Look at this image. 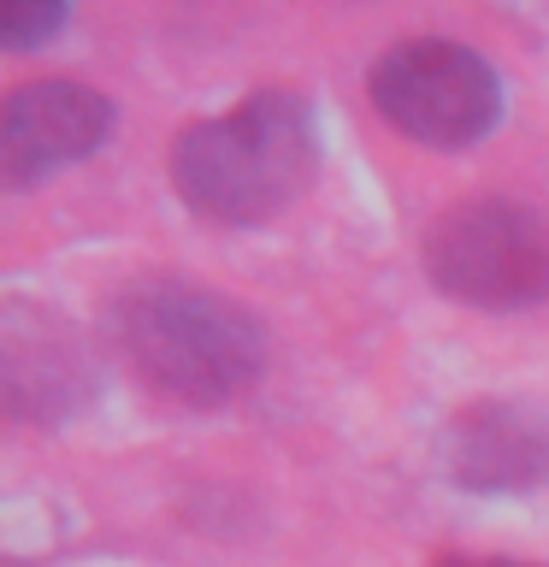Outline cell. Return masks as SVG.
Listing matches in <instances>:
<instances>
[{
    "instance_id": "5",
    "label": "cell",
    "mask_w": 549,
    "mask_h": 567,
    "mask_svg": "<svg viewBox=\"0 0 549 567\" xmlns=\"http://www.w3.org/2000/svg\"><path fill=\"white\" fill-rule=\"evenodd\" d=\"M113 124H118L113 101L89 83L48 78V83L12 89L7 113H0V184L30 189L42 177L101 154Z\"/></svg>"
},
{
    "instance_id": "8",
    "label": "cell",
    "mask_w": 549,
    "mask_h": 567,
    "mask_svg": "<svg viewBox=\"0 0 549 567\" xmlns=\"http://www.w3.org/2000/svg\"><path fill=\"white\" fill-rule=\"evenodd\" d=\"M65 7H42V0H12L7 12H0V42H7L12 53H35V48H48L53 35L65 30Z\"/></svg>"
},
{
    "instance_id": "3",
    "label": "cell",
    "mask_w": 549,
    "mask_h": 567,
    "mask_svg": "<svg viewBox=\"0 0 549 567\" xmlns=\"http://www.w3.org/2000/svg\"><path fill=\"white\" fill-rule=\"evenodd\" d=\"M425 278L460 308L520 313L549 301V219L508 195L449 207L425 230Z\"/></svg>"
},
{
    "instance_id": "7",
    "label": "cell",
    "mask_w": 549,
    "mask_h": 567,
    "mask_svg": "<svg viewBox=\"0 0 549 567\" xmlns=\"http://www.w3.org/2000/svg\"><path fill=\"white\" fill-rule=\"evenodd\" d=\"M0 390H7L12 420L60 425L95 396V372L83 361V343L60 319L35 313L30 301H7V313H0Z\"/></svg>"
},
{
    "instance_id": "6",
    "label": "cell",
    "mask_w": 549,
    "mask_h": 567,
    "mask_svg": "<svg viewBox=\"0 0 549 567\" xmlns=\"http://www.w3.org/2000/svg\"><path fill=\"white\" fill-rule=\"evenodd\" d=\"M443 467L460 491H543L549 485V408L485 396L467 402L443 432Z\"/></svg>"
},
{
    "instance_id": "1",
    "label": "cell",
    "mask_w": 549,
    "mask_h": 567,
    "mask_svg": "<svg viewBox=\"0 0 549 567\" xmlns=\"http://www.w3.org/2000/svg\"><path fill=\"white\" fill-rule=\"evenodd\" d=\"M118 354L159 396L225 408L266 372V319L201 278H136L106 308Z\"/></svg>"
},
{
    "instance_id": "2",
    "label": "cell",
    "mask_w": 549,
    "mask_h": 567,
    "mask_svg": "<svg viewBox=\"0 0 549 567\" xmlns=\"http://www.w3.org/2000/svg\"><path fill=\"white\" fill-rule=\"evenodd\" d=\"M319 177V118L301 89H255L242 106L172 142V184L213 225H266Z\"/></svg>"
},
{
    "instance_id": "4",
    "label": "cell",
    "mask_w": 549,
    "mask_h": 567,
    "mask_svg": "<svg viewBox=\"0 0 549 567\" xmlns=\"http://www.w3.org/2000/svg\"><path fill=\"white\" fill-rule=\"evenodd\" d=\"M366 95L384 124L425 148H473L503 124V78L478 48L449 35H407L366 65Z\"/></svg>"
},
{
    "instance_id": "9",
    "label": "cell",
    "mask_w": 549,
    "mask_h": 567,
    "mask_svg": "<svg viewBox=\"0 0 549 567\" xmlns=\"http://www.w3.org/2000/svg\"><path fill=\"white\" fill-rule=\"evenodd\" d=\"M437 567H538V561H508V556H443Z\"/></svg>"
}]
</instances>
